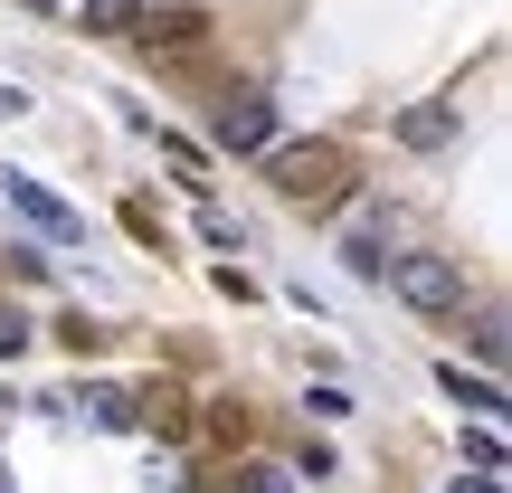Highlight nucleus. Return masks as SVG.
I'll list each match as a JSON object with an SVG mask.
<instances>
[{
  "mask_svg": "<svg viewBox=\"0 0 512 493\" xmlns=\"http://www.w3.org/2000/svg\"><path fill=\"white\" fill-rule=\"evenodd\" d=\"M86 418H95V427H114V437H133V427H143V389L95 380V389H86Z\"/></svg>",
  "mask_w": 512,
  "mask_h": 493,
  "instance_id": "9",
  "label": "nucleus"
},
{
  "mask_svg": "<svg viewBox=\"0 0 512 493\" xmlns=\"http://www.w3.org/2000/svg\"><path fill=\"white\" fill-rule=\"evenodd\" d=\"M238 493H294L285 465H238Z\"/></svg>",
  "mask_w": 512,
  "mask_h": 493,
  "instance_id": "16",
  "label": "nucleus"
},
{
  "mask_svg": "<svg viewBox=\"0 0 512 493\" xmlns=\"http://www.w3.org/2000/svg\"><path fill=\"white\" fill-rule=\"evenodd\" d=\"M124 238H133V247H162V219H152V200H124Z\"/></svg>",
  "mask_w": 512,
  "mask_h": 493,
  "instance_id": "15",
  "label": "nucleus"
},
{
  "mask_svg": "<svg viewBox=\"0 0 512 493\" xmlns=\"http://www.w3.org/2000/svg\"><path fill=\"white\" fill-rule=\"evenodd\" d=\"M389 294H399L408 313H427V323H465V266L437 247H389Z\"/></svg>",
  "mask_w": 512,
  "mask_h": 493,
  "instance_id": "1",
  "label": "nucleus"
},
{
  "mask_svg": "<svg viewBox=\"0 0 512 493\" xmlns=\"http://www.w3.org/2000/svg\"><path fill=\"white\" fill-rule=\"evenodd\" d=\"M0 200H10V219L29 228V238H48V247H76V238H86V219H76L48 181H29V171H10V162H0Z\"/></svg>",
  "mask_w": 512,
  "mask_h": 493,
  "instance_id": "3",
  "label": "nucleus"
},
{
  "mask_svg": "<svg viewBox=\"0 0 512 493\" xmlns=\"http://www.w3.org/2000/svg\"><path fill=\"white\" fill-rule=\"evenodd\" d=\"M389 133H399L408 152H446V143L465 133V114H456V105H399V114H389Z\"/></svg>",
  "mask_w": 512,
  "mask_h": 493,
  "instance_id": "5",
  "label": "nucleus"
},
{
  "mask_svg": "<svg viewBox=\"0 0 512 493\" xmlns=\"http://www.w3.org/2000/svg\"><path fill=\"white\" fill-rule=\"evenodd\" d=\"M437 389H446L456 408H475V418H503V389L484 380V370H465V361H437Z\"/></svg>",
  "mask_w": 512,
  "mask_h": 493,
  "instance_id": "10",
  "label": "nucleus"
},
{
  "mask_svg": "<svg viewBox=\"0 0 512 493\" xmlns=\"http://www.w3.org/2000/svg\"><path fill=\"white\" fill-rule=\"evenodd\" d=\"M266 143H275V105H266V95H228V105H219V152H228V162H256Z\"/></svg>",
  "mask_w": 512,
  "mask_h": 493,
  "instance_id": "4",
  "label": "nucleus"
},
{
  "mask_svg": "<svg viewBox=\"0 0 512 493\" xmlns=\"http://www.w3.org/2000/svg\"><path fill=\"white\" fill-rule=\"evenodd\" d=\"M152 143H162V162L181 171V181H209V152L200 143H181V133H152Z\"/></svg>",
  "mask_w": 512,
  "mask_h": 493,
  "instance_id": "12",
  "label": "nucleus"
},
{
  "mask_svg": "<svg viewBox=\"0 0 512 493\" xmlns=\"http://www.w3.org/2000/svg\"><path fill=\"white\" fill-rule=\"evenodd\" d=\"M19 351H29V313L0 304V361H19Z\"/></svg>",
  "mask_w": 512,
  "mask_h": 493,
  "instance_id": "17",
  "label": "nucleus"
},
{
  "mask_svg": "<svg viewBox=\"0 0 512 493\" xmlns=\"http://www.w3.org/2000/svg\"><path fill=\"white\" fill-rule=\"evenodd\" d=\"M0 493H19V484H10V465H0Z\"/></svg>",
  "mask_w": 512,
  "mask_h": 493,
  "instance_id": "21",
  "label": "nucleus"
},
{
  "mask_svg": "<svg viewBox=\"0 0 512 493\" xmlns=\"http://www.w3.org/2000/svg\"><path fill=\"white\" fill-rule=\"evenodd\" d=\"M446 493H503V475H456Z\"/></svg>",
  "mask_w": 512,
  "mask_h": 493,
  "instance_id": "19",
  "label": "nucleus"
},
{
  "mask_svg": "<svg viewBox=\"0 0 512 493\" xmlns=\"http://www.w3.org/2000/svg\"><path fill=\"white\" fill-rule=\"evenodd\" d=\"M389 209H399V200H370L361 228H342V266H351V275H380V266H389Z\"/></svg>",
  "mask_w": 512,
  "mask_h": 493,
  "instance_id": "6",
  "label": "nucleus"
},
{
  "mask_svg": "<svg viewBox=\"0 0 512 493\" xmlns=\"http://www.w3.org/2000/svg\"><path fill=\"white\" fill-rule=\"evenodd\" d=\"M465 342H475V361H503V313H494V304H484V313H475V323H465Z\"/></svg>",
  "mask_w": 512,
  "mask_h": 493,
  "instance_id": "13",
  "label": "nucleus"
},
{
  "mask_svg": "<svg viewBox=\"0 0 512 493\" xmlns=\"http://www.w3.org/2000/svg\"><path fill=\"white\" fill-rule=\"evenodd\" d=\"M19 10H67V0H19Z\"/></svg>",
  "mask_w": 512,
  "mask_h": 493,
  "instance_id": "20",
  "label": "nucleus"
},
{
  "mask_svg": "<svg viewBox=\"0 0 512 493\" xmlns=\"http://www.w3.org/2000/svg\"><path fill=\"white\" fill-rule=\"evenodd\" d=\"M209 285H219L228 304H256V294H266V285H256V275H247V266H219V275H209Z\"/></svg>",
  "mask_w": 512,
  "mask_h": 493,
  "instance_id": "18",
  "label": "nucleus"
},
{
  "mask_svg": "<svg viewBox=\"0 0 512 493\" xmlns=\"http://www.w3.org/2000/svg\"><path fill=\"white\" fill-rule=\"evenodd\" d=\"M67 10H76V29H86V38H133L152 0H67Z\"/></svg>",
  "mask_w": 512,
  "mask_h": 493,
  "instance_id": "8",
  "label": "nucleus"
},
{
  "mask_svg": "<svg viewBox=\"0 0 512 493\" xmlns=\"http://www.w3.org/2000/svg\"><path fill=\"white\" fill-rule=\"evenodd\" d=\"M456 446H465V465H475V475H503V427H494V418H484L475 437H456Z\"/></svg>",
  "mask_w": 512,
  "mask_h": 493,
  "instance_id": "11",
  "label": "nucleus"
},
{
  "mask_svg": "<svg viewBox=\"0 0 512 493\" xmlns=\"http://www.w3.org/2000/svg\"><path fill=\"white\" fill-rule=\"evenodd\" d=\"M332 465H342V456H332V446H323V437H294V475H313V484H323V475H332Z\"/></svg>",
  "mask_w": 512,
  "mask_h": 493,
  "instance_id": "14",
  "label": "nucleus"
},
{
  "mask_svg": "<svg viewBox=\"0 0 512 493\" xmlns=\"http://www.w3.org/2000/svg\"><path fill=\"white\" fill-rule=\"evenodd\" d=\"M256 162H266V181L285 190V200H351V190H361V171H351L342 143H266Z\"/></svg>",
  "mask_w": 512,
  "mask_h": 493,
  "instance_id": "2",
  "label": "nucleus"
},
{
  "mask_svg": "<svg viewBox=\"0 0 512 493\" xmlns=\"http://www.w3.org/2000/svg\"><path fill=\"white\" fill-rule=\"evenodd\" d=\"M133 38H143V57H162V48H200L209 19H200V10H143V29H133Z\"/></svg>",
  "mask_w": 512,
  "mask_h": 493,
  "instance_id": "7",
  "label": "nucleus"
}]
</instances>
